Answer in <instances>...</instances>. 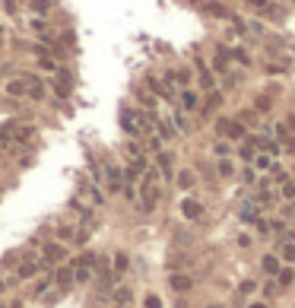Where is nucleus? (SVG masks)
Masks as SVG:
<instances>
[{"label":"nucleus","instance_id":"nucleus-37","mask_svg":"<svg viewBox=\"0 0 295 308\" xmlns=\"http://www.w3.org/2000/svg\"><path fill=\"white\" fill-rule=\"evenodd\" d=\"M248 3H251V6H254V10H257V13H267V10H270V6H273V3H270V0H248Z\"/></svg>","mask_w":295,"mask_h":308},{"label":"nucleus","instance_id":"nucleus-33","mask_svg":"<svg viewBox=\"0 0 295 308\" xmlns=\"http://www.w3.org/2000/svg\"><path fill=\"white\" fill-rule=\"evenodd\" d=\"M219 175L222 178H232V175H235V165H232L229 159H219Z\"/></svg>","mask_w":295,"mask_h":308},{"label":"nucleus","instance_id":"nucleus-11","mask_svg":"<svg viewBox=\"0 0 295 308\" xmlns=\"http://www.w3.org/2000/svg\"><path fill=\"white\" fill-rule=\"evenodd\" d=\"M181 213H184L187 219H200L203 216V203L194 200V197H187V200H181Z\"/></svg>","mask_w":295,"mask_h":308},{"label":"nucleus","instance_id":"nucleus-55","mask_svg":"<svg viewBox=\"0 0 295 308\" xmlns=\"http://www.w3.org/2000/svg\"><path fill=\"white\" fill-rule=\"evenodd\" d=\"M0 150H3V147H0ZM0 156H3V153H0Z\"/></svg>","mask_w":295,"mask_h":308},{"label":"nucleus","instance_id":"nucleus-52","mask_svg":"<svg viewBox=\"0 0 295 308\" xmlns=\"http://www.w3.org/2000/svg\"><path fill=\"white\" fill-rule=\"evenodd\" d=\"M6 286H10V280H0V293H3V289H6Z\"/></svg>","mask_w":295,"mask_h":308},{"label":"nucleus","instance_id":"nucleus-42","mask_svg":"<svg viewBox=\"0 0 295 308\" xmlns=\"http://www.w3.org/2000/svg\"><path fill=\"white\" fill-rule=\"evenodd\" d=\"M38 67H41V70H57L54 57H38Z\"/></svg>","mask_w":295,"mask_h":308},{"label":"nucleus","instance_id":"nucleus-1","mask_svg":"<svg viewBox=\"0 0 295 308\" xmlns=\"http://www.w3.org/2000/svg\"><path fill=\"white\" fill-rule=\"evenodd\" d=\"M146 86H149L152 96H159V99H165V102L175 99V86H171L168 80H159V76H146Z\"/></svg>","mask_w":295,"mask_h":308},{"label":"nucleus","instance_id":"nucleus-19","mask_svg":"<svg viewBox=\"0 0 295 308\" xmlns=\"http://www.w3.org/2000/svg\"><path fill=\"white\" fill-rule=\"evenodd\" d=\"M86 191H89V200H92V207H105V194L99 191V184L86 181Z\"/></svg>","mask_w":295,"mask_h":308},{"label":"nucleus","instance_id":"nucleus-22","mask_svg":"<svg viewBox=\"0 0 295 308\" xmlns=\"http://www.w3.org/2000/svg\"><path fill=\"white\" fill-rule=\"evenodd\" d=\"M280 258L295 264V242H280Z\"/></svg>","mask_w":295,"mask_h":308},{"label":"nucleus","instance_id":"nucleus-18","mask_svg":"<svg viewBox=\"0 0 295 308\" xmlns=\"http://www.w3.org/2000/svg\"><path fill=\"white\" fill-rule=\"evenodd\" d=\"M194 184H197V175L190 172V168H184V172H178V187H181V191H190Z\"/></svg>","mask_w":295,"mask_h":308},{"label":"nucleus","instance_id":"nucleus-30","mask_svg":"<svg viewBox=\"0 0 295 308\" xmlns=\"http://www.w3.org/2000/svg\"><path fill=\"white\" fill-rule=\"evenodd\" d=\"M51 283H54V273H51V277H45V280H41V283H35V293H32V296H35V299H38V296H45Z\"/></svg>","mask_w":295,"mask_h":308},{"label":"nucleus","instance_id":"nucleus-3","mask_svg":"<svg viewBox=\"0 0 295 308\" xmlns=\"http://www.w3.org/2000/svg\"><path fill=\"white\" fill-rule=\"evenodd\" d=\"M216 127H219V131H225L232 140H245V137H248V131H245V124H241V121H229V118H222Z\"/></svg>","mask_w":295,"mask_h":308},{"label":"nucleus","instance_id":"nucleus-10","mask_svg":"<svg viewBox=\"0 0 295 308\" xmlns=\"http://www.w3.org/2000/svg\"><path fill=\"white\" fill-rule=\"evenodd\" d=\"M73 267H76V283H89V280L95 277V264H86L83 258L73 261Z\"/></svg>","mask_w":295,"mask_h":308},{"label":"nucleus","instance_id":"nucleus-40","mask_svg":"<svg viewBox=\"0 0 295 308\" xmlns=\"http://www.w3.org/2000/svg\"><path fill=\"white\" fill-rule=\"evenodd\" d=\"M149 153H162V137H159V134L149 137Z\"/></svg>","mask_w":295,"mask_h":308},{"label":"nucleus","instance_id":"nucleus-44","mask_svg":"<svg viewBox=\"0 0 295 308\" xmlns=\"http://www.w3.org/2000/svg\"><path fill=\"white\" fill-rule=\"evenodd\" d=\"M0 6H3V13H16V10H19V3H16V0H3V3H0Z\"/></svg>","mask_w":295,"mask_h":308},{"label":"nucleus","instance_id":"nucleus-2","mask_svg":"<svg viewBox=\"0 0 295 308\" xmlns=\"http://www.w3.org/2000/svg\"><path fill=\"white\" fill-rule=\"evenodd\" d=\"M22 83L29 86V99H35V102L45 99V83H41L38 73H22Z\"/></svg>","mask_w":295,"mask_h":308},{"label":"nucleus","instance_id":"nucleus-5","mask_svg":"<svg viewBox=\"0 0 295 308\" xmlns=\"http://www.w3.org/2000/svg\"><path fill=\"white\" fill-rule=\"evenodd\" d=\"M64 245H60V242H48L45 248H41V261H45V264H57V261H64Z\"/></svg>","mask_w":295,"mask_h":308},{"label":"nucleus","instance_id":"nucleus-39","mask_svg":"<svg viewBox=\"0 0 295 308\" xmlns=\"http://www.w3.org/2000/svg\"><path fill=\"white\" fill-rule=\"evenodd\" d=\"M124 150H127V153H130V156H134V159H140V156H143V150H140V143H137V140H130L127 147H124Z\"/></svg>","mask_w":295,"mask_h":308},{"label":"nucleus","instance_id":"nucleus-46","mask_svg":"<svg viewBox=\"0 0 295 308\" xmlns=\"http://www.w3.org/2000/svg\"><path fill=\"white\" fill-rule=\"evenodd\" d=\"M238 293H241V296H245V293H254V280H245V283L238 286Z\"/></svg>","mask_w":295,"mask_h":308},{"label":"nucleus","instance_id":"nucleus-23","mask_svg":"<svg viewBox=\"0 0 295 308\" xmlns=\"http://www.w3.org/2000/svg\"><path fill=\"white\" fill-rule=\"evenodd\" d=\"M171 121H175L178 134H187V131H190V121H187V115H184V111H175V115H171Z\"/></svg>","mask_w":295,"mask_h":308},{"label":"nucleus","instance_id":"nucleus-54","mask_svg":"<svg viewBox=\"0 0 295 308\" xmlns=\"http://www.w3.org/2000/svg\"><path fill=\"white\" fill-rule=\"evenodd\" d=\"M210 308H222V305H210Z\"/></svg>","mask_w":295,"mask_h":308},{"label":"nucleus","instance_id":"nucleus-50","mask_svg":"<svg viewBox=\"0 0 295 308\" xmlns=\"http://www.w3.org/2000/svg\"><path fill=\"white\" fill-rule=\"evenodd\" d=\"M86 238H89V232H86V229H83V232H76V245H86Z\"/></svg>","mask_w":295,"mask_h":308},{"label":"nucleus","instance_id":"nucleus-45","mask_svg":"<svg viewBox=\"0 0 295 308\" xmlns=\"http://www.w3.org/2000/svg\"><path fill=\"white\" fill-rule=\"evenodd\" d=\"M146 308H162V299L159 296H146Z\"/></svg>","mask_w":295,"mask_h":308},{"label":"nucleus","instance_id":"nucleus-56","mask_svg":"<svg viewBox=\"0 0 295 308\" xmlns=\"http://www.w3.org/2000/svg\"><path fill=\"white\" fill-rule=\"evenodd\" d=\"M124 308H127V305H124Z\"/></svg>","mask_w":295,"mask_h":308},{"label":"nucleus","instance_id":"nucleus-20","mask_svg":"<svg viewBox=\"0 0 295 308\" xmlns=\"http://www.w3.org/2000/svg\"><path fill=\"white\" fill-rule=\"evenodd\" d=\"M260 267H264V273H270V277H276V273L283 270V267H280V258H276V254H267Z\"/></svg>","mask_w":295,"mask_h":308},{"label":"nucleus","instance_id":"nucleus-35","mask_svg":"<svg viewBox=\"0 0 295 308\" xmlns=\"http://www.w3.org/2000/svg\"><path fill=\"white\" fill-rule=\"evenodd\" d=\"M280 194H283V200H295V181H286Z\"/></svg>","mask_w":295,"mask_h":308},{"label":"nucleus","instance_id":"nucleus-41","mask_svg":"<svg viewBox=\"0 0 295 308\" xmlns=\"http://www.w3.org/2000/svg\"><path fill=\"white\" fill-rule=\"evenodd\" d=\"M124 267H127V254H124V251H118V258H115V270H118V273H124Z\"/></svg>","mask_w":295,"mask_h":308},{"label":"nucleus","instance_id":"nucleus-17","mask_svg":"<svg viewBox=\"0 0 295 308\" xmlns=\"http://www.w3.org/2000/svg\"><path fill=\"white\" fill-rule=\"evenodd\" d=\"M165 80H168V83H181L184 89H190V70H168Z\"/></svg>","mask_w":295,"mask_h":308},{"label":"nucleus","instance_id":"nucleus-28","mask_svg":"<svg viewBox=\"0 0 295 308\" xmlns=\"http://www.w3.org/2000/svg\"><path fill=\"white\" fill-rule=\"evenodd\" d=\"M254 168H260V172H267V168H273V156H267V153H260V156L254 159Z\"/></svg>","mask_w":295,"mask_h":308},{"label":"nucleus","instance_id":"nucleus-29","mask_svg":"<svg viewBox=\"0 0 295 308\" xmlns=\"http://www.w3.org/2000/svg\"><path fill=\"white\" fill-rule=\"evenodd\" d=\"M213 153H216V156H219V159H229L232 147H229V143H225V140H216V143H213Z\"/></svg>","mask_w":295,"mask_h":308},{"label":"nucleus","instance_id":"nucleus-34","mask_svg":"<svg viewBox=\"0 0 295 308\" xmlns=\"http://www.w3.org/2000/svg\"><path fill=\"white\" fill-rule=\"evenodd\" d=\"M254 229H257V232H260V235H270V232H273V222H267L264 216H260V219L254 222Z\"/></svg>","mask_w":295,"mask_h":308},{"label":"nucleus","instance_id":"nucleus-6","mask_svg":"<svg viewBox=\"0 0 295 308\" xmlns=\"http://www.w3.org/2000/svg\"><path fill=\"white\" fill-rule=\"evenodd\" d=\"M51 86H54V92H57L60 99H67V96H70V86H73V76L67 73V70H57V80L51 83Z\"/></svg>","mask_w":295,"mask_h":308},{"label":"nucleus","instance_id":"nucleus-24","mask_svg":"<svg viewBox=\"0 0 295 308\" xmlns=\"http://www.w3.org/2000/svg\"><path fill=\"white\" fill-rule=\"evenodd\" d=\"M276 283H280V286H292L295 283V270L292 267H283L280 273H276Z\"/></svg>","mask_w":295,"mask_h":308},{"label":"nucleus","instance_id":"nucleus-43","mask_svg":"<svg viewBox=\"0 0 295 308\" xmlns=\"http://www.w3.org/2000/svg\"><path fill=\"white\" fill-rule=\"evenodd\" d=\"M241 181H245V184H254V181H257V172H254V168H245V172H241Z\"/></svg>","mask_w":295,"mask_h":308},{"label":"nucleus","instance_id":"nucleus-51","mask_svg":"<svg viewBox=\"0 0 295 308\" xmlns=\"http://www.w3.org/2000/svg\"><path fill=\"white\" fill-rule=\"evenodd\" d=\"M286 127H292V134H295V115H289V118H286Z\"/></svg>","mask_w":295,"mask_h":308},{"label":"nucleus","instance_id":"nucleus-21","mask_svg":"<svg viewBox=\"0 0 295 308\" xmlns=\"http://www.w3.org/2000/svg\"><path fill=\"white\" fill-rule=\"evenodd\" d=\"M229 57H232V61H238L241 67H251V54H248L245 48H229Z\"/></svg>","mask_w":295,"mask_h":308},{"label":"nucleus","instance_id":"nucleus-38","mask_svg":"<svg viewBox=\"0 0 295 308\" xmlns=\"http://www.w3.org/2000/svg\"><path fill=\"white\" fill-rule=\"evenodd\" d=\"M270 105H273V102L267 99V96H257V99H254V108H257V111H270Z\"/></svg>","mask_w":295,"mask_h":308},{"label":"nucleus","instance_id":"nucleus-48","mask_svg":"<svg viewBox=\"0 0 295 308\" xmlns=\"http://www.w3.org/2000/svg\"><path fill=\"white\" fill-rule=\"evenodd\" d=\"M267 73H273V76H280V73H286V67H280V64H267Z\"/></svg>","mask_w":295,"mask_h":308},{"label":"nucleus","instance_id":"nucleus-49","mask_svg":"<svg viewBox=\"0 0 295 308\" xmlns=\"http://www.w3.org/2000/svg\"><path fill=\"white\" fill-rule=\"evenodd\" d=\"M248 29H251V32H257V35H264V25H260L257 19H254V22H248Z\"/></svg>","mask_w":295,"mask_h":308},{"label":"nucleus","instance_id":"nucleus-4","mask_svg":"<svg viewBox=\"0 0 295 308\" xmlns=\"http://www.w3.org/2000/svg\"><path fill=\"white\" fill-rule=\"evenodd\" d=\"M159 200H162L159 184H155V187H146V191H143V203H140V213H152L155 207H159Z\"/></svg>","mask_w":295,"mask_h":308},{"label":"nucleus","instance_id":"nucleus-32","mask_svg":"<svg viewBox=\"0 0 295 308\" xmlns=\"http://www.w3.org/2000/svg\"><path fill=\"white\" fill-rule=\"evenodd\" d=\"M32 32H38V35H45V32H48L45 16H32Z\"/></svg>","mask_w":295,"mask_h":308},{"label":"nucleus","instance_id":"nucleus-9","mask_svg":"<svg viewBox=\"0 0 295 308\" xmlns=\"http://www.w3.org/2000/svg\"><path fill=\"white\" fill-rule=\"evenodd\" d=\"M171 289H175V293H190V286H194V277H190V273H171Z\"/></svg>","mask_w":295,"mask_h":308},{"label":"nucleus","instance_id":"nucleus-16","mask_svg":"<svg viewBox=\"0 0 295 308\" xmlns=\"http://www.w3.org/2000/svg\"><path fill=\"white\" fill-rule=\"evenodd\" d=\"M181 108H187V111H194L197 105H200V96H197V92L194 89H184V92H181Z\"/></svg>","mask_w":295,"mask_h":308},{"label":"nucleus","instance_id":"nucleus-14","mask_svg":"<svg viewBox=\"0 0 295 308\" xmlns=\"http://www.w3.org/2000/svg\"><path fill=\"white\" fill-rule=\"evenodd\" d=\"M206 13H213L216 16V19H235V13H229V6H225V3H219V0H210V3H206Z\"/></svg>","mask_w":295,"mask_h":308},{"label":"nucleus","instance_id":"nucleus-47","mask_svg":"<svg viewBox=\"0 0 295 308\" xmlns=\"http://www.w3.org/2000/svg\"><path fill=\"white\" fill-rule=\"evenodd\" d=\"M57 235H60V242H64V238H70V235H73V226H60Z\"/></svg>","mask_w":295,"mask_h":308},{"label":"nucleus","instance_id":"nucleus-53","mask_svg":"<svg viewBox=\"0 0 295 308\" xmlns=\"http://www.w3.org/2000/svg\"><path fill=\"white\" fill-rule=\"evenodd\" d=\"M248 308H267V305L264 302H254V305H248Z\"/></svg>","mask_w":295,"mask_h":308},{"label":"nucleus","instance_id":"nucleus-26","mask_svg":"<svg viewBox=\"0 0 295 308\" xmlns=\"http://www.w3.org/2000/svg\"><path fill=\"white\" fill-rule=\"evenodd\" d=\"M159 172H162V178H171V156L168 153H159Z\"/></svg>","mask_w":295,"mask_h":308},{"label":"nucleus","instance_id":"nucleus-15","mask_svg":"<svg viewBox=\"0 0 295 308\" xmlns=\"http://www.w3.org/2000/svg\"><path fill=\"white\" fill-rule=\"evenodd\" d=\"M155 134H159L162 140H171V137L178 134V127H175V121H168V118H159V121H155Z\"/></svg>","mask_w":295,"mask_h":308},{"label":"nucleus","instance_id":"nucleus-13","mask_svg":"<svg viewBox=\"0 0 295 308\" xmlns=\"http://www.w3.org/2000/svg\"><path fill=\"white\" fill-rule=\"evenodd\" d=\"M41 267H45V261H25L22 267L16 270V280H32V277H35V273H38Z\"/></svg>","mask_w":295,"mask_h":308},{"label":"nucleus","instance_id":"nucleus-36","mask_svg":"<svg viewBox=\"0 0 295 308\" xmlns=\"http://www.w3.org/2000/svg\"><path fill=\"white\" fill-rule=\"evenodd\" d=\"M219 105H222V92H216V89H213L210 102H206V111H213V108H219Z\"/></svg>","mask_w":295,"mask_h":308},{"label":"nucleus","instance_id":"nucleus-31","mask_svg":"<svg viewBox=\"0 0 295 308\" xmlns=\"http://www.w3.org/2000/svg\"><path fill=\"white\" fill-rule=\"evenodd\" d=\"M254 150H257V143H254V140H248L238 153H241V159H248V162H251V159H257V156H254Z\"/></svg>","mask_w":295,"mask_h":308},{"label":"nucleus","instance_id":"nucleus-7","mask_svg":"<svg viewBox=\"0 0 295 308\" xmlns=\"http://www.w3.org/2000/svg\"><path fill=\"white\" fill-rule=\"evenodd\" d=\"M73 280H76V267H73V264H67V267H57V270H54V283H57L60 289H67Z\"/></svg>","mask_w":295,"mask_h":308},{"label":"nucleus","instance_id":"nucleus-27","mask_svg":"<svg viewBox=\"0 0 295 308\" xmlns=\"http://www.w3.org/2000/svg\"><path fill=\"white\" fill-rule=\"evenodd\" d=\"M29 6H32V13H35V16H45L51 10V0H29Z\"/></svg>","mask_w":295,"mask_h":308},{"label":"nucleus","instance_id":"nucleus-12","mask_svg":"<svg viewBox=\"0 0 295 308\" xmlns=\"http://www.w3.org/2000/svg\"><path fill=\"white\" fill-rule=\"evenodd\" d=\"M3 92H6L10 99H22V96H29V86H25V83H22V76H19V80H6Z\"/></svg>","mask_w":295,"mask_h":308},{"label":"nucleus","instance_id":"nucleus-25","mask_svg":"<svg viewBox=\"0 0 295 308\" xmlns=\"http://www.w3.org/2000/svg\"><path fill=\"white\" fill-rule=\"evenodd\" d=\"M130 299H134V293H130L127 286H121V289H115V305H118V308H124V305L130 302Z\"/></svg>","mask_w":295,"mask_h":308},{"label":"nucleus","instance_id":"nucleus-8","mask_svg":"<svg viewBox=\"0 0 295 308\" xmlns=\"http://www.w3.org/2000/svg\"><path fill=\"white\" fill-rule=\"evenodd\" d=\"M121 178H124V172H118L115 165H105V184H108V194H118L121 191Z\"/></svg>","mask_w":295,"mask_h":308}]
</instances>
